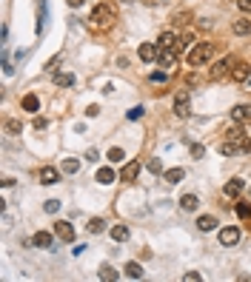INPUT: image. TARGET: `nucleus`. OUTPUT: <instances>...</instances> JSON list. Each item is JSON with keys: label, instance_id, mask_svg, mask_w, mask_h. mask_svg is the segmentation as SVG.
<instances>
[{"label": "nucleus", "instance_id": "nucleus-34", "mask_svg": "<svg viewBox=\"0 0 251 282\" xmlns=\"http://www.w3.org/2000/svg\"><path fill=\"white\" fill-rule=\"evenodd\" d=\"M43 208L49 211V214H57V211H60V200H46Z\"/></svg>", "mask_w": 251, "mask_h": 282}, {"label": "nucleus", "instance_id": "nucleus-20", "mask_svg": "<svg viewBox=\"0 0 251 282\" xmlns=\"http://www.w3.org/2000/svg\"><path fill=\"white\" fill-rule=\"evenodd\" d=\"M197 228H200V231H214L217 228V220L211 214H205V217H200V220H197Z\"/></svg>", "mask_w": 251, "mask_h": 282}, {"label": "nucleus", "instance_id": "nucleus-36", "mask_svg": "<svg viewBox=\"0 0 251 282\" xmlns=\"http://www.w3.org/2000/svg\"><path fill=\"white\" fill-rule=\"evenodd\" d=\"M191 157L194 160H203L205 157V148L203 146H191Z\"/></svg>", "mask_w": 251, "mask_h": 282}, {"label": "nucleus", "instance_id": "nucleus-7", "mask_svg": "<svg viewBox=\"0 0 251 282\" xmlns=\"http://www.w3.org/2000/svg\"><path fill=\"white\" fill-rule=\"evenodd\" d=\"M220 245H237V239H240V231L234 226H226V228H220Z\"/></svg>", "mask_w": 251, "mask_h": 282}, {"label": "nucleus", "instance_id": "nucleus-43", "mask_svg": "<svg viewBox=\"0 0 251 282\" xmlns=\"http://www.w3.org/2000/svg\"><path fill=\"white\" fill-rule=\"evenodd\" d=\"M86 114H89V117H97V114H100V109H97V106H89V112H86Z\"/></svg>", "mask_w": 251, "mask_h": 282}, {"label": "nucleus", "instance_id": "nucleus-2", "mask_svg": "<svg viewBox=\"0 0 251 282\" xmlns=\"http://www.w3.org/2000/svg\"><path fill=\"white\" fill-rule=\"evenodd\" d=\"M91 23H94L97 29H109V26L114 23V9L109 6V3L94 6V11H91Z\"/></svg>", "mask_w": 251, "mask_h": 282}, {"label": "nucleus", "instance_id": "nucleus-1", "mask_svg": "<svg viewBox=\"0 0 251 282\" xmlns=\"http://www.w3.org/2000/svg\"><path fill=\"white\" fill-rule=\"evenodd\" d=\"M211 55H214V43H197L188 52V66H203L211 60Z\"/></svg>", "mask_w": 251, "mask_h": 282}, {"label": "nucleus", "instance_id": "nucleus-10", "mask_svg": "<svg viewBox=\"0 0 251 282\" xmlns=\"http://www.w3.org/2000/svg\"><path fill=\"white\" fill-rule=\"evenodd\" d=\"M157 46H160V52H166V49H177V34H174V32H163L157 37Z\"/></svg>", "mask_w": 251, "mask_h": 282}, {"label": "nucleus", "instance_id": "nucleus-31", "mask_svg": "<svg viewBox=\"0 0 251 282\" xmlns=\"http://www.w3.org/2000/svg\"><path fill=\"white\" fill-rule=\"evenodd\" d=\"M237 217H243V220H251V205H249V203H237Z\"/></svg>", "mask_w": 251, "mask_h": 282}, {"label": "nucleus", "instance_id": "nucleus-32", "mask_svg": "<svg viewBox=\"0 0 251 282\" xmlns=\"http://www.w3.org/2000/svg\"><path fill=\"white\" fill-rule=\"evenodd\" d=\"M143 112H146L143 106H134V109H128V114H126V117H128V120H140V117H143Z\"/></svg>", "mask_w": 251, "mask_h": 282}, {"label": "nucleus", "instance_id": "nucleus-17", "mask_svg": "<svg viewBox=\"0 0 251 282\" xmlns=\"http://www.w3.org/2000/svg\"><path fill=\"white\" fill-rule=\"evenodd\" d=\"M123 274L128 277V280H140V277H143V265H140V262H128V265L123 268Z\"/></svg>", "mask_w": 251, "mask_h": 282}, {"label": "nucleus", "instance_id": "nucleus-12", "mask_svg": "<svg viewBox=\"0 0 251 282\" xmlns=\"http://www.w3.org/2000/svg\"><path fill=\"white\" fill-rule=\"evenodd\" d=\"M251 68L246 66V63H234V68H231V80H237V83H243V80H249Z\"/></svg>", "mask_w": 251, "mask_h": 282}, {"label": "nucleus", "instance_id": "nucleus-29", "mask_svg": "<svg viewBox=\"0 0 251 282\" xmlns=\"http://www.w3.org/2000/svg\"><path fill=\"white\" fill-rule=\"evenodd\" d=\"M55 83H57V86H74V77H71L68 71H63V74H57V77H55Z\"/></svg>", "mask_w": 251, "mask_h": 282}, {"label": "nucleus", "instance_id": "nucleus-14", "mask_svg": "<svg viewBox=\"0 0 251 282\" xmlns=\"http://www.w3.org/2000/svg\"><path fill=\"white\" fill-rule=\"evenodd\" d=\"M32 245H34V248H52V234L37 231V234L32 237Z\"/></svg>", "mask_w": 251, "mask_h": 282}, {"label": "nucleus", "instance_id": "nucleus-4", "mask_svg": "<svg viewBox=\"0 0 251 282\" xmlns=\"http://www.w3.org/2000/svg\"><path fill=\"white\" fill-rule=\"evenodd\" d=\"M231 66H234V60H228V57L217 60L214 68H211V80H223L226 74H231Z\"/></svg>", "mask_w": 251, "mask_h": 282}, {"label": "nucleus", "instance_id": "nucleus-11", "mask_svg": "<svg viewBox=\"0 0 251 282\" xmlns=\"http://www.w3.org/2000/svg\"><path fill=\"white\" fill-rule=\"evenodd\" d=\"M57 180H60V171L57 169H52V166L40 169V182H43V185H55Z\"/></svg>", "mask_w": 251, "mask_h": 282}, {"label": "nucleus", "instance_id": "nucleus-13", "mask_svg": "<svg viewBox=\"0 0 251 282\" xmlns=\"http://www.w3.org/2000/svg\"><path fill=\"white\" fill-rule=\"evenodd\" d=\"M243 188H246V182H243V180H228L226 182V197H231V200H234V197H240V194H243Z\"/></svg>", "mask_w": 251, "mask_h": 282}, {"label": "nucleus", "instance_id": "nucleus-18", "mask_svg": "<svg viewBox=\"0 0 251 282\" xmlns=\"http://www.w3.org/2000/svg\"><path fill=\"white\" fill-rule=\"evenodd\" d=\"M163 177H166V182H171V185H177V182H183V177H186V171H183V169H169L166 174H163Z\"/></svg>", "mask_w": 251, "mask_h": 282}, {"label": "nucleus", "instance_id": "nucleus-35", "mask_svg": "<svg viewBox=\"0 0 251 282\" xmlns=\"http://www.w3.org/2000/svg\"><path fill=\"white\" fill-rule=\"evenodd\" d=\"M20 128H23V125H20V120H9V123H6V131H11V134H17Z\"/></svg>", "mask_w": 251, "mask_h": 282}, {"label": "nucleus", "instance_id": "nucleus-39", "mask_svg": "<svg viewBox=\"0 0 251 282\" xmlns=\"http://www.w3.org/2000/svg\"><path fill=\"white\" fill-rule=\"evenodd\" d=\"M46 125H49L46 123V117H34V128H37V131H43Z\"/></svg>", "mask_w": 251, "mask_h": 282}, {"label": "nucleus", "instance_id": "nucleus-38", "mask_svg": "<svg viewBox=\"0 0 251 282\" xmlns=\"http://www.w3.org/2000/svg\"><path fill=\"white\" fill-rule=\"evenodd\" d=\"M86 160H89V163H97V160H100L97 148H89V151H86Z\"/></svg>", "mask_w": 251, "mask_h": 282}, {"label": "nucleus", "instance_id": "nucleus-42", "mask_svg": "<svg viewBox=\"0 0 251 282\" xmlns=\"http://www.w3.org/2000/svg\"><path fill=\"white\" fill-rule=\"evenodd\" d=\"M68 6H71V9H80V6H83V3H86V0H66Z\"/></svg>", "mask_w": 251, "mask_h": 282}, {"label": "nucleus", "instance_id": "nucleus-6", "mask_svg": "<svg viewBox=\"0 0 251 282\" xmlns=\"http://www.w3.org/2000/svg\"><path fill=\"white\" fill-rule=\"evenodd\" d=\"M55 237H60L63 242H71V239H74V228H71V223L57 220V223H55Z\"/></svg>", "mask_w": 251, "mask_h": 282}, {"label": "nucleus", "instance_id": "nucleus-8", "mask_svg": "<svg viewBox=\"0 0 251 282\" xmlns=\"http://www.w3.org/2000/svg\"><path fill=\"white\" fill-rule=\"evenodd\" d=\"M174 114H177V117H180V120H186V117H188V94H186V91H180V94H177V97H174Z\"/></svg>", "mask_w": 251, "mask_h": 282}, {"label": "nucleus", "instance_id": "nucleus-41", "mask_svg": "<svg viewBox=\"0 0 251 282\" xmlns=\"http://www.w3.org/2000/svg\"><path fill=\"white\" fill-rule=\"evenodd\" d=\"M186 282H200V274H197V271H188V274H186Z\"/></svg>", "mask_w": 251, "mask_h": 282}, {"label": "nucleus", "instance_id": "nucleus-37", "mask_svg": "<svg viewBox=\"0 0 251 282\" xmlns=\"http://www.w3.org/2000/svg\"><path fill=\"white\" fill-rule=\"evenodd\" d=\"M151 83H166V71H151Z\"/></svg>", "mask_w": 251, "mask_h": 282}, {"label": "nucleus", "instance_id": "nucleus-33", "mask_svg": "<svg viewBox=\"0 0 251 282\" xmlns=\"http://www.w3.org/2000/svg\"><path fill=\"white\" fill-rule=\"evenodd\" d=\"M148 171H151V174H163V163H160L157 157L148 160Z\"/></svg>", "mask_w": 251, "mask_h": 282}, {"label": "nucleus", "instance_id": "nucleus-24", "mask_svg": "<svg viewBox=\"0 0 251 282\" xmlns=\"http://www.w3.org/2000/svg\"><path fill=\"white\" fill-rule=\"evenodd\" d=\"M234 34H240V37H246V34H251V20H234Z\"/></svg>", "mask_w": 251, "mask_h": 282}, {"label": "nucleus", "instance_id": "nucleus-30", "mask_svg": "<svg viewBox=\"0 0 251 282\" xmlns=\"http://www.w3.org/2000/svg\"><path fill=\"white\" fill-rule=\"evenodd\" d=\"M77 169H80L77 160H63V171H66V174H77Z\"/></svg>", "mask_w": 251, "mask_h": 282}, {"label": "nucleus", "instance_id": "nucleus-3", "mask_svg": "<svg viewBox=\"0 0 251 282\" xmlns=\"http://www.w3.org/2000/svg\"><path fill=\"white\" fill-rule=\"evenodd\" d=\"M137 55H140V60H143V63H154V60L160 57V46L157 43H140Z\"/></svg>", "mask_w": 251, "mask_h": 282}, {"label": "nucleus", "instance_id": "nucleus-23", "mask_svg": "<svg viewBox=\"0 0 251 282\" xmlns=\"http://www.w3.org/2000/svg\"><path fill=\"white\" fill-rule=\"evenodd\" d=\"M117 180V174H114L112 169H100L97 171V182H100V185H109V182H114Z\"/></svg>", "mask_w": 251, "mask_h": 282}, {"label": "nucleus", "instance_id": "nucleus-22", "mask_svg": "<svg viewBox=\"0 0 251 282\" xmlns=\"http://www.w3.org/2000/svg\"><path fill=\"white\" fill-rule=\"evenodd\" d=\"M37 109H40L37 94H26V97H23V112H37Z\"/></svg>", "mask_w": 251, "mask_h": 282}, {"label": "nucleus", "instance_id": "nucleus-15", "mask_svg": "<svg viewBox=\"0 0 251 282\" xmlns=\"http://www.w3.org/2000/svg\"><path fill=\"white\" fill-rule=\"evenodd\" d=\"M197 205H200V200H197L194 194H183L180 197V208L183 211H197Z\"/></svg>", "mask_w": 251, "mask_h": 282}, {"label": "nucleus", "instance_id": "nucleus-5", "mask_svg": "<svg viewBox=\"0 0 251 282\" xmlns=\"http://www.w3.org/2000/svg\"><path fill=\"white\" fill-rule=\"evenodd\" d=\"M231 120L237 125H243V123H251V106H246V103H240V106H234L231 109Z\"/></svg>", "mask_w": 251, "mask_h": 282}, {"label": "nucleus", "instance_id": "nucleus-19", "mask_svg": "<svg viewBox=\"0 0 251 282\" xmlns=\"http://www.w3.org/2000/svg\"><path fill=\"white\" fill-rule=\"evenodd\" d=\"M97 277H100L103 282H114V280H117V271H114L112 265L106 262V265H100V271H97Z\"/></svg>", "mask_w": 251, "mask_h": 282}, {"label": "nucleus", "instance_id": "nucleus-44", "mask_svg": "<svg viewBox=\"0 0 251 282\" xmlns=\"http://www.w3.org/2000/svg\"><path fill=\"white\" fill-rule=\"evenodd\" d=\"M128 3H131V0H128Z\"/></svg>", "mask_w": 251, "mask_h": 282}, {"label": "nucleus", "instance_id": "nucleus-21", "mask_svg": "<svg viewBox=\"0 0 251 282\" xmlns=\"http://www.w3.org/2000/svg\"><path fill=\"white\" fill-rule=\"evenodd\" d=\"M86 231H89V234H103V231H106V220H100V217H94V220H89V226H86Z\"/></svg>", "mask_w": 251, "mask_h": 282}, {"label": "nucleus", "instance_id": "nucleus-40", "mask_svg": "<svg viewBox=\"0 0 251 282\" xmlns=\"http://www.w3.org/2000/svg\"><path fill=\"white\" fill-rule=\"evenodd\" d=\"M237 6L243 11H249V14H251V0H237Z\"/></svg>", "mask_w": 251, "mask_h": 282}, {"label": "nucleus", "instance_id": "nucleus-26", "mask_svg": "<svg viewBox=\"0 0 251 282\" xmlns=\"http://www.w3.org/2000/svg\"><path fill=\"white\" fill-rule=\"evenodd\" d=\"M112 239H117V242H126V239H128V228H126V226H114V228H112Z\"/></svg>", "mask_w": 251, "mask_h": 282}, {"label": "nucleus", "instance_id": "nucleus-25", "mask_svg": "<svg viewBox=\"0 0 251 282\" xmlns=\"http://www.w3.org/2000/svg\"><path fill=\"white\" fill-rule=\"evenodd\" d=\"M226 140H231V143H237V146L243 148V143H246V140H243V128H237V125H234V128H228Z\"/></svg>", "mask_w": 251, "mask_h": 282}, {"label": "nucleus", "instance_id": "nucleus-28", "mask_svg": "<svg viewBox=\"0 0 251 282\" xmlns=\"http://www.w3.org/2000/svg\"><path fill=\"white\" fill-rule=\"evenodd\" d=\"M106 157H109V163H123L126 151H123V148H109V154H106Z\"/></svg>", "mask_w": 251, "mask_h": 282}, {"label": "nucleus", "instance_id": "nucleus-9", "mask_svg": "<svg viewBox=\"0 0 251 282\" xmlns=\"http://www.w3.org/2000/svg\"><path fill=\"white\" fill-rule=\"evenodd\" d=\"M137 174H140V163H137V160H131V163H126V166H123V171H120V180L134 182Z\"/></svg>", "mask_w": 251, "mask_h": 282}, {"label": "nucleus", "instance_id": "nucleus-16", "mask_svg": "<svg viewBox=\"0 0 251 282\" xmlns=\"http://www.w3.org/2000/svg\"><path fill=\"white\" fill-rule=\"evenodd\" d=\"M157 60H160V66H166V68L174 66V60H177V49H166V52H160Z\"/></svg>", "mask_w": 251, "mask_h": 282}, {"label": "nucleus", "instance_id": "nucleus-27", "mask_svg": "<svg viewBox=\"0 0 251 282\" xmlns=\"http://www.w3.org/2000/svg\"><path fill=\"white\" fill-rule=\"evenodd\" d=\"M237 151H240V146L231 143V140H226V143L220 146V154H223V157H231V154H237Z\"/></svg>", "mask_w": 251, "mask_h": 282}]
</instances>
